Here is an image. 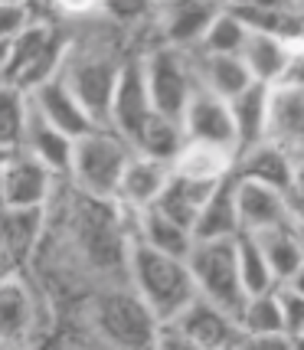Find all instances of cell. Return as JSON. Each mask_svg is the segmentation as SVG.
<instances>
[{
  "label": "cell",
  "mask_w": 304,
  "mask_h": 350,
  "mask_svg": "<svg viewBox=\"0 0 304 350\" xmlns=\"http://www.w3.org/2000/svg\"><path fill=\"white\" fill-rule=\"evenodd\" d=\"M232 164H236V151H229V148L183 141L180 151L170 161V177L199 183V187H216V183H226L232 177Z\"/></svg>",
  "instance_id": "d6986e66"
},
{
  "label": "cell",
  "mask_w": 304,
  "mask_h": 350,
  "mask_svg": "<svg viewBox=\"0 0 304 350\" xmlns=\"http://www.w3.org/2000/svg\"><path fill=\"white\" fill-rule=\"evenodd\" d=\"M232 203L239 236H259L268 229H301V200L278 193L272 187L232 177Z\"/></svg>",
  "instance_id": "52a82bcc"
},
{
  "label": "cell",
  "mask_w": 304,
  "mask_h": 350,
  "mask_svg": "<svg viewBox=\"0 0 304 350\" xmlns=\"http://www.w3.org/2000/svg\"><path fill=\"white\" fill-rule=\"evenodd\" d=\"M236 350H298V340H291L285 334H272V337H243Z\"/></svg>",
  "instance_id": "836d02e7"
},
{
  "label": "cell",
  "mask_w": 304,
  "mask_h": 350,
  "mask_svg": "<svg viewBox=\"0 0 304 350\" xmlns=\"http://www.w3.org/2000/svg\"><path fill=\"white\" fill-rule=\"evenodd\" d=\"M186 269L193 278V291L199 301L213 305L236 321V314L245 305V291L236 275V239L219 243H193L186 256Z\"/></svg>",
  "instance_id": "5b68a950"
},
{
  "label": "cell",
  "mask_w": 304,
  "mask_h": 350,
  "mask_svg": "<svg viewBox=\"0 0 304 350\" xmlns=\"http://www.w3.org/2000/svg\"><path fill=\"white\" fill-rule=\"evenodd\" d=\"M259 249L265 269L275 285H298L304 269V249H301V229H268L259 236H249Z\"/></svg>",
  "instance_id": "ffe728a7"
},
{
  "label": "cell",
  "mask_w": 304,
  "mask_h": 350,
  "mask_svg": "<svg viewBox=\"0 0 304 350\" xmlns=\"http://www.w3.org/2000/svg\"><path fill=\"white\" fill-rule=\"evenodd\" d=\"M304 135V85L301 82H278L268 85L265 95V137L291 154H301Z\"/></svg>",
  "instance_id": "5bb4252c"
},
{
  "label": "cell",
  "mask_w": 304,
  "mask_h": 350,
  "mask_svg": "<svg viewBox=\"0 0 304 350\" xmlns=\"http://www.w3.org/2000/svg\"><path fill=\"white\" fill-rule=\"evenodd\" d=\"M275 298H278V311H281V327H285V337L301 340V327H304V291H301V282H298V285H275Z\"/></svg>",
  "instance_id": "1f68e13d"
},
{
  "label": "cell",
  "mask_w": 304,
  "mask_h": 350,
  "mask_svg": "<svg viewBox=\"0 0 304 350\" xmlns=\"http://www.w3.org/2000/svg\"><path fill=\"white\" fill-rule=\"evenodd\" d=\"M10 76V43H0V85H7Z\"/></svg>",
  "instance_id": "e575fe53"
},
{
  "label": "cell",
  "mask_w": 304,
  "mask_h": 350,
  "mask_svg": "<svg viewBox=\"0 0 304 350\" xmlns=\"http://www.w3.org/2000/svg\"><path fill=\"white\" fill-rule=\"evenodd\" d=\"M193 243H219V239H236L239 236V219H236V203H232V177L219 183L206 203L199 206L193 229Z\"/></svg>",
  "instance_id": "cb8c5ba5"
},
{
  "label": "cell",
  "mask_w": 304,
  "mask_h": 350,
  "mask_svg": "<svg viewBox=\"0 0 304 350\" xmlns=\"http://www.w3.org/2000/svg\"><path fill=\"white\" fill-rule=\"evenodd\" d=\"M89 321L95 337L111 350H154V337L161 331L131 288L98 291L89 305Z\"/></svg>",
  "instance_id": "277c9868"
},
{
  "label": "cell",
  "mask_w": 304,
  "mask_h": 350,
  "mask_svg": "<svg viewBox=\"0 0 304 350\" xmlns=\"http://www.w3.org/2000/svg\"><path fill=\"white\" fill-rule=\"evenodd\" d=\"M36 10L33 3H14V0H3L0 3V43H14L20 33L36 20Z\"/></svg>",
  "instance_id": "d6a6232c"
},
{
  "label": "cell",
  "mask_w": 304,
  "mask_h": 350,
  "mask_svg": "<svg viewBox=\"0 0 304 350\" xmlns=\"http://www.w3.org/2000/svg\"><path fill=\"white\" fill-rule=\"evenodd\" d=\"M118 66H122V56L108 53V46L95 43V40H72V33H69L59 79L79 98V105L85 108V115L95 122V128H105V111L111 89H115Z\"/></svg>",
  "instance_id": "3957f363"
},
{
  "label": "cell",
  "mask_w": 304,
  "mask_h": 350,
  "mask_svg": "<svg viewBox=\"0 0 304 350\" xmlns=\"http://www.w3.org/2000/svg\"><path fill=\"white\" fill-rule=\"evenodd\" d=\"M255 85L278 82H301V40L272 36V33H249L239 53Z\"/></svg>",
  "instance_id": "9c48e42d"
},
{
  "label": "cell",
  "mask_w": 304,
  "mask_h": 350,
  "mask_svg": "<svg viewBox=\"0 0 304 350\" xmlns=\"http://www.w3.org/2000/svg\"><path fill=\"white\" fill-rule=\"evenodd\" d=\"M27 157H33L40 167H46L56 180L66 177L69 167V151H72V141L62 137L59 131H53L49 124H43L30 108H27V124H23V137H20V148Z\"/></svg>",
  "instance_id": "603a6c76"
},
{
  "label": "cell",
  "mask_w": 304,
  "mask_h": 350,
  "mask_svg": "<svg viewBox=\"0 0 304 350\" xmlns=\"http://www.w3.org/2000/svg\"><path fill=\"white\" fill-rule=\"evenodd\" d=\"M43 213L46 210H0V239L14 265L36 249L43 236Z\"/></svg>",
  "instance_id": "484cf974"
},
{
  "label": "cell",
  "mask_w": 304,
  "mask_h": 350,
  "mask_svg": "<svg viewBox=\"0 0 304 350\" xmlns=\"http://www.w3.org/2000/svg\"><path fill=\"white\" fill-rule=\"evenodd\" d=\"M131 243L154 249L161 256H170V259H186L193 249V236L151 206L144 213L131 216Z\"/></svg>",
  "instance_id": "7402d4cb"
},
{
  "label": "cell",
  "mask_w": 304,
  "mask_h": 350,
  "mask_svg": "<svg viewBox=\"0 0 304 350\" xmlns=\"http://www.w3.org/2000/svg\"><path fill=\"white\" fill-rule=\"evenodd\" d=\"M236 275H239V285H243L245 298L265 295V291L275 288L272 275H268L259 249H255V243L249 236H236Z\"/></svg>",
  "instance_id": "f546056e"
},
{
  "label": "cell",
  "mask_w": 304,
  "mask_h": 350,
  "mask_svg": "<svg viewBox=\"0 0 304 350\" xmlns=\"http://www.w3.org/2000/svg\"><path fill=\"white\" fill-rule=\"evenodd\" d=\"M216 10H219V3H197V0L167 3V7L151 10L154 30H157V43L154 46H170V49H180V53H193L199 40H203L206 27H210V20L216 16Z\"/></svg>",
  "instance_id": "e0dca14e"
},
{
  "label": "cell",
  "mask_w": 304,
  "mask_h": 350,
  "mask_svg": "<svg viewBox=\"0 0 304 350\" xmlns=\"http://www.w3.org/2000/svg\"><path fill=\"white\" fill-rule=\"evenodd\" d=\"M232 177L236 180H252L262 187H272L278 193L301 200V174H298V154L278 148L272 141H259L249 144L243 151H236V164H232Z\"/></svg>",
  "instance_id": "30bf717a"
},
{
  "label": "cell",
  "mask_w": 304,
  "mask_h": 350,
  "mask_svg": "<svg viewBox=\"0 0 304 350\" xmlns=\"http://www.w3.org/2000/svg\"><path fill=\"white\" fill-rule=\"evenodd\" d=\"M36 311V291L20 275L14 272L0 278V350H23L30 344L40 318Z\"/></svg>",
  "instance_id": "9a60e30c"
},
{
  "label": "cell",
  "mask_w": 304,
  "mask_h": 350,
  "mask_svg": "<svg viewBox=\"0 0 304 350\" xmlns=\"http://www.w3.org/2000/svg\"><path fill=\"white\" fill-rule=\"evenodd\" d=\"M180 135L183 141H199V144H216V148L239 151L236 148V131H232V118H229V105L203 89L193 92V98L183 108Z\"/></svg>",
  "instance_id": "ac0fdd59"
},
{
  "label": "cell",
  "mask_w": 304,
  "mask_h": 350,
  "mask_svg": "<svg viewBox=\"0 0 304 350\" xmlns=\"http://www.w3.org/2000/svg\"><path fill=\"white\" fill-rule=\"evenodd\" d=\"M137 59H141V72H144V89L151 98V111L180 122L183 108L197 92L193 56L170 49V46H151V49L137 53Z\"/></svg>",
  "instance_id": "8992f818"
},
{
  "label": "cell",
  "mask_w": 304,
  "mask_h": 350,
  "mask_svg": "<svg viewBox=\"0 0 304 350\" xmlns=\"http://www.w3.org/2000/svg\"><path fill=\"white\" fill-rule=\"evenodd\" d=\"M167 183H170V164L131 151V157H128V164L122 170V180H118L115 206L128 216L144 213L167 190Z\"/></svg>",
  "instance_id": "2e32d148"
},
{
  "label": "cell",
  "mask_w": 304,
  "mask_h": 350,
  "mask_svg": "<svg viewBox=\"0 0 304 350\" xmlns=\"http://www.w3.org/2000/svg\"><path fill=\"white\" fill-rule=\"evenodd\" d=\"M23 350H33V347H23Z\"/></svg>",
  "instance_id": "d590c367"
},
{
  "label": "cell",
  "mask_w": 304,
  "mask_h": 350,
  "mask_svg": "<svg viewBox=\"0 0 304 350\" xmlns=\"http://www.w3.org/2000/svg\"><path fill=\"white\" fill-rule=\"evenodd\" d=\"M193 56V76H197V89L210 92L216 98H236L239 92L255 85L245 62L239 56H210V53H190Z\"/></svg>",
  "instance_id": "44dd1931"
},
{
  "label": "cell",
  "mask_w": 304,
  "mask_h": 350,
  "mask_svg": "<svg viewBox=\"0 0 304 350\" xmlns=\"http://www.w3.org/2000/svg\"><path fill=\"white\" fill-rule=\"evenodd\" d=\"M236 327H239V340H243V337L285 334V327H281V311H278V298H275V288L265 291V295H252V298H245L243 311L236 314Z\"/></svg>",
  "instance_id": "f1b7e54d"
},
{
  "label": "cell",
  "mask_w": 304,
  "mask_h": 350,
  "mask_svg": "<svg viewBox=\"0 0 304 350\" xmlns=\"http://www.w3.org/2000/svg\"><path fill=\"white\" fill-rule=\"evenodd\" d=\"M27 124V95L14 85H0V154L20 148Z\"/></svg>",
  "instance_id": "4dcf8cb0"
},
{
  "label": "cell",
  "mask_w": 304,
  "mask_h": 350,
  "mask_svg": "<svg viewBox=\"0 0 304 350\" xmlns=\"http://www.w3.org/2000/svg\"><path fill=\"white\" fill-rule=\"evenodd\" d=\"M128 157H131V148L108 128H92L82 137H76L69 151V167H66L76 197L92 200V203H115Z\"/></svg>",
  "instance_id": "7a4b0ae2"
},
{
  "label": "cell",
  "mask_w": 304,
  "mask_h": 350,
  "mask_svg": "<svg viewBox=\"0 0 304 350\" xmlns=\"http://www.w3.org/2000/svg\"><path fill=\"white\" fill-rule=\"evenodd\" d=\"M265 95H268V85H249L245 92L226 102L239 151L249 144H259L265 137Z\"/></svg>",
  "instance_id": "d4e9b609"
},
{
  "label": "cell",
  "mask_w": 304,
  "mask_h": 350,
  "mask_svg": "<svg viewBox=\"0 0 304 350\" xmlns=\"http://www.w3.org/2000/svg\"><path fill=\"white\" fill-rule=\"evenodd\" d=\"M148 115H151V98H148V89H144L141 59L135 53V56H124L122 66H118L115 89H111L108 111H105V128L131 148L137 131H141V124L148 122Z\"/></svg>",
  "instance_id": "ba28073f"
},
{
  "label": "cell",
  "mask_w": 304,
  "mask_h": 350,
  "mask_svg": "<svg viewBox=\"0 0 304 350\" xmlns=\"http://www.w3.org/2000/svg\"><path fill=\"white\" fill-rule=\"evenodd\" d=\"M124 275H128V288L148 308L157 327H167L197 298L186 259H170V256H161L137 243H131L128 249V272Z\"/></svg>",
  "instance_id": "6da1fadb"
},
{
  "label": "cell",
  "mask_w": 304,
  "mask_h": 350,
  "mask_svg": "<svg viewBox=\"0 0 304 350\" xmlns=\"http://www.w3.org/2000/svg\"><path fill=\"white\" fill-rule=\"evenodd\" d=\"M56 177L23 151L0 157V210H46Z\"/></svg>",
  "instance_id": "8fae6325"
},
{
  "label": "cell",
  "mask_w": 304,
  "mask_h": 350,
  "mask_svg": "<svg viewBox=\"0 0 304 350\" xmlns=\"http://www.w3.org/2000/svg\"><path fill=\"white\" fill-rule=\"evenodd\" d=\"M167 327L174 334H180L190 347H197V350H236L239 347V327H236V321L229 318V314H223V311H216L213 305L199 301V298H193Z\"/></svg>",
  "instance_id": "4fadbf2b"
},
{
  "label": "cell",
  "mask_w": 304,
  "mask_h": 350,
  "mask_svg": "<svg viewBox=\"0 0 304 350\" xmlns=\"http://www.w3.org/2000/svg\"><path fill=\"white\" fill-rule=\"evenodd\" d=\"M27 108H30L43 124H49L53 131H59V135L69 137V141H76V137H82L85 131L95 128V122L85 115V108L79 105V98L59 79V72L43 79L40 85H33V89L27 92Z\"/></svg>",
  "instance_id": "7c38bea8"
},
{
  "label": "cell",
  "mask_w": 304,
  "mask_h": 350,
  "mask_svg": "<svg viewBox=\"0 0 304 350\" xmlns=\"http://www.w3.org/2000/svg\"><path fill=\"white\" fill-rule=\"evenodd\" d=\"M180 144H183L180 122H174V118H167V115L151 111V115H148V122L141 124V131H137L131 151L170 164V161H174V154L180 151Z\"/></svg>",
  "instance_id": "4316f807"
},
{
  "label": "cell",
  "mask_w": 304,
  "mask_h": 350,
  "mask_svg": "<svg viewBox=\"0 0 304 350\" xmlns=\"http://www.w3.org/2000/svg\"><path fill=\"white\" fill-rule=\"evenodd\" d=\"M245 36H249L245 23L229 10V3L226 7L219 3V10H216V16L210 20V27H206V33H203V40H199V46L193 49V53H210V56H239V53H243V46H245Z\"/></svg>",
  "instance_id": "83f0119b"
}]
</instances>
